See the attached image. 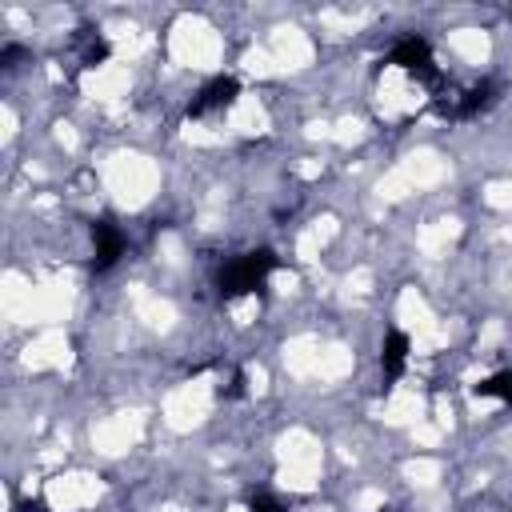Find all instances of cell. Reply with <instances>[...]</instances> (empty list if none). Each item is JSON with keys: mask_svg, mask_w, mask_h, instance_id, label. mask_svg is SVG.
Masks as SVG:
<instances>
[{"mask_svg": "<svg viewBox=\"0 0 512 512\" xmlns=\"http://www.w3.org/2000/svg\"><path fill=\"white\" fill-rule=\"evenodd\" d=\"M236 96H240L236 76H212V80L196 92V100L188 104V116H208V112H216V108H228Z\"/></svg>", "mask_w": 512, "mask_h": 512, "instance_id": "3", "label": "cell"}, {"mask_svg": "<svg viewBox=\"0 0 512 512\" xmlns=\"http://www.w3.org/2000/svg\"><path fill=\"white\" fill-rule=\"evenodd\" d=\"M92 268L96 272H108L116 260H120V252H124V236H120V228L116 224H108V220H96L92 224Z\"/></svg>", "mask_w": 512, "mask_h": 512, "instance_id": "4", "label": "cell"}, {"mask_svg": "<svg viewBox=\"0 0 512 512\" xmlns=\"http://www.w3.org/2000/svg\"><path fill=\"white\" fill-rule=\"evenodd\" d=\"M408 364V336L404 332H388L384 344H380V368H384V380H396Z\"/></svg>", "mask_w": 512, "mask_h": 512, "instance_id": "6", "label": "cell"}, {"mask_svg": "<svg viewBox=\"0 0 512 512\" xmlns=\"http://www.w3.org/2000/svg\"><path fill=\"white\" fill-rule=\"evenodd\" d=\"M476 396H488V400H504V404H512V372L484 376V380L476 384Z\"/></svg>", "mask_w": 512, "mask_h": 512, "instance_id": "7", "label": "cell"}, {"mask_svg": "<svg viewBox=\"0 0 512 512\" xmlns=\"http://www.w3.org/2000/svg\"><path fill=\"white\" fill-rule=\"evenodd\" d=\"M276 268V252L272 248H256V252H244L236 260H228L216 276L220 284V296H240V292H252L264 284V276Z\"/></svg>", "mask_w": 512, "mask_h": 512, "instance_id": "1", "label": "cell"}, {"mask_svg": "<svg viewBox=\"0 0 512 512\" xmlns=\"http://www.w3.org/2000/svg\"><path fill=\"white\" fill-rule=\"evenodd\" d=\"M388 64H400L408 76H416V80H424V84H436V80H440L436 56H432L428 40H420V36H404V40H396L392 52H388Z\"/></svg>", "mask_w": 512, "mask_h": 512, "instance_id": "2", "label": "cell"}, {"mask_svg": "<svg viewBox=\"0 0 512 512\" xmlns=\"http://www.w3.org/2000/svg\"><path fill=\"white\" fill-rule=\"evenodd\" d=\"M248 512H284V508H280L272 496H264V492H260V496H252V500H248Z\"/></svg>", "mask_w": 512, "mask_h": 512, "instance_id": "8", "label": "cell"}, {"mask_svg": "<svg viewBox=\"0 0 512 512\" xmlns=\"http://www.w3.org/2000/svg\"><path fill=\"white\" fill-rule=\"evenodd\" d=\"M224 396H244V372H240V368L228 376V388H224Z\"/></svg>", "mask_w": 512, "mask_h": 512, "instance_id": "9", "label": "cell"}, {"mask_svg": "<svg viewBox=\"0 0 512 512\" xmlns=\"http://www.w3.org/2000/svg\"><path fill=\"white\" fill-rule=\"evenodd\" d=\"M72 48H76L80 68H96V64H104V60H108V40L100 36V28H76Z\"/></svg>", "mask_w": 512, "mask_h": 512, "instance_id": "5", "label": "cell"}]
</instances>
